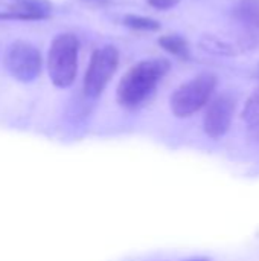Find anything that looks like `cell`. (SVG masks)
Wrapping results in <instances>:
<instances>
[{"instance_id": "obj_5", "label": "cell", "mask_w": 259, "mask_h": 261, "mask_svg": "<svg viewBox=\"0 0 259 261\" xmlns=\"http://www.w3.org/2000/svg\"><path fill=\"white\" fill-rule=\"evenodd\" d=\"M5 67L18 83H34L43 70V57L37 46L29 41H14L5 54Z\"/></svg>"}, {"instance_id": "obj_13", "label": "cell", "mask_w": 259, "mask_h": 261, "mask_svg": "<svg viewBox=\"0 0 259 261\" xmlns=\"http://www.w3.org/2000/svg\"><path fill=\"white\" fill-rule=\"evenodd\" d=\"M84 2L92 3V5H104V3H107L108 0H84Z\"/></svg>"}, {"instance_id": "obj_4", "label": "cell", "mask_w": 259, "mask_h": 261, "mask_svg": "<svg viewBox=\"0 0 259 261\" xmlns=\"http://www.w3.org/2000/svg\"><path fill=\"white\" fill-rule=\"evenodd\" d=\"M119 66V50L116 46L107 44L96 49L92 57L82 81V92L87 98H98Z\"/></svg>"}, {"instance_id": "obj_9", "label": "cell", "mask_w": 259, "mask_h": 261, "mask_svg": "<svg viewBox=\"0 0 259 261\" xmlns=\"http://www.w3.org/2000/svg\"><path fill=\"white\" fill-rule=\"evenodd\" d=\"M122 23L134 31H148V32H154L160 29V23L156 18L151 17H143V15H134V14H128L124 17Z\"/></svg>"}, {"instance_id": "obj_3", "label": "cell", "mask_w": 259, "mask_h": 261, "mask_svg": "<svg viewBox=\"0 0 259 261\" xmlns=\"http://www.w3.org/2000/svg\"><path fill=\"white\" fill-rule=\"evenodd\" d=\"M217 87V76L209 72H203L192 80L179 86L171 98L169 107L174 116L189 118L202 110L212 98Z\"/></svg>"}, {"instance_id": "obj_11", "label": "cell", "mask_w": 259, "mask_h": 261, "mask_svg": "<svg viewBox=\"0 0 259 261\" xmlns=\"http://www.w3.org/2000/svg\"><path fill=\"white\" fill-rule=\"evenodd\" d=\"M237 14L241 20L253 23V24H259V3L255 0H244L238 9Z\"/></svg>"}, {"instance_id": "obj_7", "label": "cell", "mask_w": 259, "mask_h": 261, "mask_svg": "<svg viewBox=\"0 0 259 261\" xmlns=\"http://www.w3.org/2000/svg\"><path fill=\"white\" fill-rule=\"evenodd\" d=\"M52 3L49 0H12V3L0 11V20L37 21L52 15Z\"/></svg>"}, {"instance_id": "obj_1", "label": "cell", "mask_w": 259, "mask_h": 261, "mask_svg": "<svg viewBox=\"0 0 259 261\" xmlns=\"http://www.w3.org/2000/svg\"><path fill=\"white\" fill-rule=\"evenodd\" d=\"M171 63L165 58L142 60L127 70L116 89V99L125 109H137L154 93L157 84L169 72Z\"/></svg>"}, {"instance_id": "obj_2", "label": "cell", "mask_w": 259, "mask_h": 261, "mask_svg": "<svg viewBox=\"0 0 259 261\" xmlns=\"http://www.w3.org/2000/svg\"><path fill=\"white\" fill-rule=\"evenodd\" d=\"M79 40L76 35L58 34L47 52V73L52 84L58 89H67L73 84L78 73Z\"/></svg>"}, {"instance_id": "obj_6", "label": "cell", "mask_w": 259, "mask_h": 261, "mask_svg": "<svg viewBox=\"0 0 259 261\" xmlns=\"http://www.w3.org/2000/svg\"><path fill=\"white\" fill-rule=\"evenodd\" d=\"M235 99L227 93H223L211 101L203 119V130L209 138L220 139L229 132L235 113Z\"/></svg>"}, {"instance_id": "obj_10", "label": "cell", "mask_w": 259, "mask_h": 261, "mask_svg": "<svg viewBox=\"0 0 259 261\" xmlns=\"http://www.w3.org/2000/svg\"><path fill=\"white\" fill-rule=\"evenodd\" d=\"M241 116L250 125L259 122V87L250 95V98L247 99Z\"/></svg>"}, {"instance_id": "obj_12", "label": "cell", "mask_w": 259, "mask_h": 261, "mask_svg": "<svg viewBox=\"0 0 259 261\" xmlns=\"http://www.w3.org/2000/svg\"><path fill=\"white\" fill-rule=\"evenodd\" d=\"M150 6L160 9V11H168L172 9L174 6H177L180 3V0H147Z\"/></svg>"}, {"instance_id": "obj_8", "label": "cell", "mask_w": 259, "mask_h": 261, "mask_svg": "<svg viewBox=\"0 0 259 261\" xmlns=\"http://www.w3.org/2000/svg\"><path fill=\"white\" fill-rule=\"evenodd\" d=\"M159 46L166 50L168 54L180 58V60H189L191 58V49H189V43L177 34H168V35H162L157 40Z\"/></svg>"}, {"instance_id": "obj_14", "label": "cell", "mask_w": 259, "mask_h": 261, "mask_svg": "<svg viewBox=\"0 0 259 261\" xmlns=\"http://www.w3.org/2000/svg\"><path fill=\"white\" fill-rule=\"evenodd\" d=\"M183 261H211L209 258H206V257H194V258H188V260H183Z\"/></svg>"}]
</instances>
